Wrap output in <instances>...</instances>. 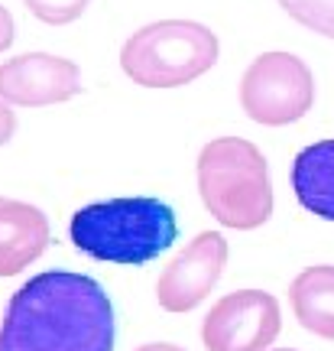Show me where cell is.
Listing matches in <instances>:
<instances>
[{"mask_svg": "<svg viewBox=\"0 0 334 351\" xmlns=\"http://www.w3.org/2000/svg\"><path fill=\"white\" fill-rule=\"evenodd\" d=\"M114 302L98 280L46 270L16 289L0 319V351H114Z\"/></svg>", "mask_w": 334, "mask_h": 351, "instance_id": "6da1fadb", "label": "cell"}, {"mask_svg": "<svg viewBox=\"0 0 334 351\" xmlns=\"http://www.w3.org/2000/svg\"><path fill=\"white\" fill-rule=\"evenodd\" d=\"M75 251L104 263L143 267L166 254L179 238L172 205L153 195L91 202L78 208L68 221Z\"/></svg>", "mask_w": 334, "mask_h": 351, "instance_id": "7a4b0ae2", "label": "cell"}, {"mask_svg": "<svg viewBox=\"0 0 334 351\" xmlns=\"http://www.w3.org/2000/svg\"><path fill=\"white\" fill-rule=\"evenodd\" d=\"M198 195L214 221L234 231H257L272 215L270 163L257 143L218 137L198 153Z\"/></svg>", "mask_w": 334, "mask_h": 351, "instance_id": "3957f363", "label": "cell"}, {"mask_svg": "<svg viewBox=\"0 0 334 351\" xmlns=\"http://www.w3.org/2000/svg\"><path fill=\"white\" fill-rule=\"evenodd\" d=\"M218 33L195 20H159L133 36L120 49V69L133 85L182 88L201 78L218 62Z\"/></svg>", "mask_w": 334, "mask_h": 351, "instance_id": "277c9868", "label": "cell"}, {"mask_svg": "<svg viewBox=\"0 0 334 351\" xmlns=\"http://www.w3.org/2000/svg\"><path fill=\"white\" fill-rule=\"evenodd\" d=\"M315 104V75L296 52H263L240 78V108L263 127L302 121Z\"/></svg>", "mask_w": 334, "mask_h": 351, "instance_id": "5b68a950", "label": "cell"}, {"mask_svg": "<svg viewBox=\"0 0 334 351\" xmlns=\"http://www.w3.org/2000/svg\"><path fill=\"white\" fill-rule=\"evenodd\" d=\"M283 328L279 300L266 289H237L211 306L201 319V345L208 351H270Z\"/></svg>", "mask_w": 334, "mask_h": 351, "instance_id": "8992f818", "label": "cell"}, {"mask_svg": "<svg viewBox=\"0 0 334 351\" xmlns=\"http://www.w3.org/2000/svg\"><path fill=\"white\" fill-rule=\"evenodd\" d=\"M227 267V238L218 231H201L188 241L156 280V302L166 313H192L211 296Z\"/></svg>", "mask_w": 334, "mask_h": 351, "instance_id": "52a82bcc", "label": "cell"}, {"mask_svg": "<svg viewBox=\"0 0 334 351\" xmlns=\"http://www.w3.org/2000/svg\"><path fill=\"white\" fill-rule=\"evenodd\" d=\"M81 91V69L52 52H26L0 65V101L16 108L62 104Z\"/></svg>", "mask_w": 334, "mask_h": 351, "instance_id": "ba28073f", "label": "cell"}, {"mask_svg": "<svg viewBox=\"0 0 334 351\" xmlns=\"http://www.w3.org/2000/svg\"><path fill=\"white\" fill-rule=\"evenodd\" d=\"M49 247V218L42 208L0 195V276L23 274Z\"/></svg>", "mask_w": 334, "mask_h": 351, "instance_id": "9c48e42d", "label": "cell"}, {"mask_svg": "<svg viewBox=\"0 0 334 351\" xmlns=\"http://www.w3.org/2000/svg\"><path fill=\"white\" fill-rule=\"evenodd\" d=\"M289 306L298 326L334 341V263H315L289 283Z\"/></svg>", "mask_w": 334, "mask_h": 351, "instance_id": "30bf717a", "label": "cell"}, {"mask_svg": "<svg viewBox=\"0 0 334 351\" xmlns=\"http://www.w3.org/2000/svg\"><path fill=\"white\" fill-rule=\"evenodd\" d=\"M292 189L302 208L334 221V137L298 153L292 163Z\"/></svg>", "mask_w": 334, "mask_h": 351, "instance_id": "8fae6325", "label": "cell"}, {"mask_svg": "<svg viewBox=\"0 0 334 351\" xmlns=\"http://www.w3.org/2000/svg\"><path fill=\"white\" fill-rule=\"evenodd\" d=\"M276 3L305 29L334 39V0H276Z\"/></svg>", "mask_w": 334, "mask_h": 351, "instance_id": "7c38bea8", "label": "cell"}, {"mask_svg": "<svg viewBox=\"0 0 334 351\" xmlns=\"http://www.w3.org/2000/svg\"><path fill=\"white\" fill-rule=\"evenodd\" d=\"M26 10L33 13L36 20L49 26H65V23H75L81 13L88 10L91 0H23Z\"/></svg>", "mask_w": 334, "mask_h": 351, "instance_id": "4fadbf2b", "label": "cell"}, {"mask_svg": "<svg viewBox=\"0 0 334 351\" xmlns=\"http://www.w3.org/2000/svg\"><path fill=\"white\" fill-rule=\"evenodd\" d=\"M13 134H16V114L10 111V104H7V101H0V147H3V143H10Z\"/></svg>", "mask_w": 334, "mask_h": 351, "instance_id": "5bb4252c", "label": "cell"}, {"mask_svg": "<svg viewBox=\"0 0 334 351\" xmlns=\"http://www.w3.org/2000/svg\"><path fill=\"white\" fill-rule=\"evenodd\" d=\"M10 43H13V16L7 7H0V52L10 49Z\"/></svg>", "mask_w": 334, "mask_h": 351, "instance_id": "9a60e30c", "label": "cell"}, {"mask_svg": "<svg viewBox=\"0 0 334 351\" xmlns=\"http://www.w3.org/2000/svg\"><path fill=\"white\" fill-rule=\"evenodd\" d=\"M136 351H188L182 345H172V341H146V345H140Z\"/></svg>", "mask_w": 334, "mask_h": 351, "instance_id": "2e32d148", "label": "cell"}, {"mask_svg": "<svg viewBox=\"0 0 334 351\" xmlns=\"http://www.w3.org/2000/svg\"><path fill=\"white\" fill-rule=\"evenodd\" d=\"M270 351H298V348H270Z\"/></svg>", "mask_w": 334, "mask_h": 351, "instance_id": "e0dca14e", "label": "cell"}]
</instances>
